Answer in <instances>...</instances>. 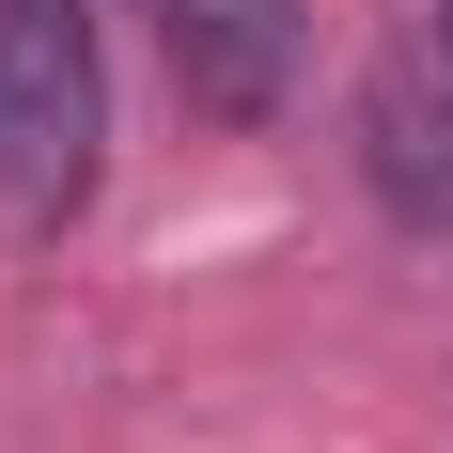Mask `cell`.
I'll return each instance as SVG.
<instances>
[{
    "label": "cell",
    "instance_id": "obj_1",
    "mask_svg": "<svg viewBox=\"0 0 453 453\" xmlns=\"http://www.w3.org/2000/svg\"><path fill=\"white\" fill-rule=\"evenodd\" d=\"M94 141H110V79H94L79 0H0V234H63L94 203Z\"/></svg>",
    "mask_w": 453,
    "mask_h": 453
},
{
    "label": "cell",
    "instance_id": "obj_2",
    "mask_svg": "<svg viewBox=\"0 0 453 453\" xmlns=\"http://www.w3.org/2000/svg\"><path fill=\"white\" fill-rule=\"evenodd\" d=\"M157 47L203 126H266L297 94V0H157Z\"/></svg>",
    "mask_w": 453,
    "mask_h": 453
},
{
    "label": "cell",
    "instance_id": "obj_3",
    "mask_svg": "<svg viewBox=\"0 0 453 453\" xmlns=\"http://www.w3.org/2000/svg\"><path fill=\"white\" fill-rule=\"evenodd\" d=\"M360 173H375V203H391V234H453V63H438V47L375 63Z\"/></svg>",
    "mask_w": 453,
    "mask_h": 453
},
{
    "label": "cell",
    "instance_id": "obj_4",
    "mask_svg": "<svg viewBox=\"0 0 453 453\" xmlns=\"http://www.w3.org/2000/svg\"><path fill=\"white\" fill-rule=\"evenodd\" d=\"M438 47H453V0H438Z\"/></svg>",
    "mask_w": 453,
    "mask_h": 453
}]
</instances>
